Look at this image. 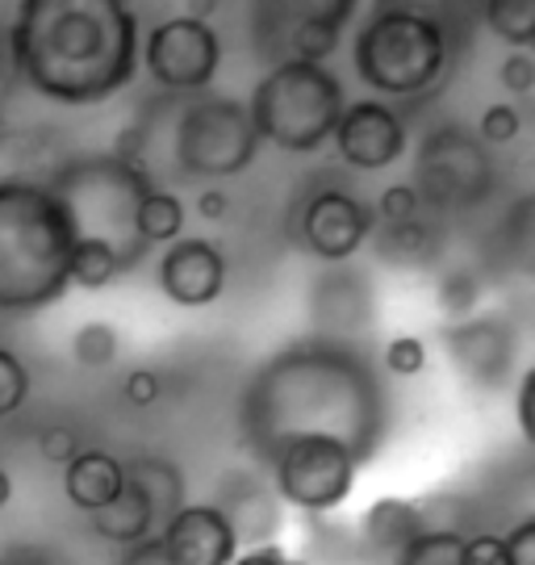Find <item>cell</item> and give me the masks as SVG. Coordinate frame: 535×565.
Here are the masks:
<instances>
[{"instance_id":"1","label":"cell","mask_w":535,"mask_h":565,"mask_svg":"<svg viewBox=\"0 0 535 565\" xmlns=\"http://www.w3.org/2000/svg\"><path fill=\"white\" fill-rule=\"evenodd\" d=\"M389 436L385 373L360 343L293 340L252 369L238 394V440L268 465L293 440H335L373 461Z\"/></svg>"},{"instance_id":"2","label":"cell","mask_w":535,"mask_h":565,"mask_svg":"<svg viewBox=\"0 0 535 565\" xmlns=\"http://www.w3.org/2000/svg\"><path fill=\"white\" fill-rule=\"evenodd\" d=\"M21 81L55 105H100L139 72V18L121 0H25L9 25Z\"/></svg>"},{"instance_id":"3","label":"cell","mask_w":535,"mask_h":565,"mask_svg":"<svg viewBox=\"0 0 535 565\" xmlns=\"http://www.w3.org/2000/svg\"><path fill=\"white\" fill-rule=\"evenodd\" d=\"M259 139L252 109L226 93L151 97L121 130L114 156L130 160L156 189L180 181H231L256 163Z\"/></svg>"},{"instance_id":"4","label":"cell","mask_w":535,"mask_h":565,"mask_svg":"<svg viewBox=\"0 0 535 565\" xmlns=\"http://www.w3.org/2000/svg\"><path fill=\"white\" fill-rule=\"evenodd\" d=\"M72 226L42 181H0V315L25 319L72 289Z\"/></svg>"},{"instance_id":"5","label":"cell","mask_w":535,"mask_h":565,"mask_svg":"<svg viewBox=\"0 0 535 565\" xmlns=\"http://www.w3.org/2000/svg\"><path fill=\"white\" fill-rule=\"evenodd\" d=\"M452 39L436 13L406 9V4H377L356 25L352 39V67L360 84L377 93V102H418L448 81Z\"/></svg>"},{"instance_id":"6","label":"cell","mask_w":535,"mask_h":565,"mask_svg":"<svg viewBox=\"0 0 535 565\" xmlns=\"http://www.w3.org/2000/svg\"><path fill=\"white\" fill-rule=\"evenodd\" d=\"M42 184L60 198L76 243L109 247L126 264V273L147 256L139 239V205L156 184L130 160H121L114 151L76 156L60 163Z\"/></svg>"},{"instance_id":"7","label":"cell","mask_w":535,"mask_h":565,"mask_svg":"<svg viewBox=\"0 0 535 565\" xmlns=\"http://www.w3.org/2000/svg\"><path fill=\"white\" fill-rule=\"evenodd\" d=\"M247 109L264 142H272L289 156H314L335 139L347 97L327 63L285 60L259 76Z\"/></svg>"},{"instance_id":"8","label":"cell","mask_w":535,"mask_h":565,"mask_svg":"<svg viewBox=\"0 0 535 565\" xmlns=\"http://www.w3.org/2000/svg\"><path fill=\"white\" fill-rule=\"evenodd\" d=\"M497 181V163L477 130L460 121L431 126L415 151V193L422 210L436 214H469L490 202Z\"/></svg>"},{"instance_id":"9","label":"cell","mask_w":535,"mask_h":565,"mask_svg":"<svg viewBox=\"0 0 535 565\" xmlns=\"http://www.w3.org/2000/svg\"><path fill=\"white\" fill-rule=\"evenodd\" d=\"M280 503L298 507L306 515H327L352 499L360 461L352 448L335 440H293L264 465Z\"/></svg>"},{"instance_id":"10","label":"cell","mask_w":535,"mask_h":565,"mask_svg":"<svg viewBox=\"0 0 535 565\" xmlns=\"http://www.w3.org/2000/svg\"><path fill=\"white\" fill-rule=\"evenodd\" d=\"M139 60L151 72V81L172 97L210 93V84L218 81L222 67V34L193 13L163 18L147 30Z\"/></svg>"},{"instance_id":"11","label":"cell","mask_w":535,"mask_h":565,"mask_svg":"<svg viewBox=\"0 0 535 565\" xmlns=\"http://www.w3.org/2000/svg\"><path fill=\"white\" fill-rule=\"evenodd\" d=\"M377 231L373 205H364L343 184H318L301 198L298 239L322 264H347Z\"/></svg>"},{"instance_id":"12","label":"cell","mask_w":535,"mask_h":565,"mask_svg":"<svg viewBox=\"0 0 535 565\" xmlns=\"http://www.w3.org/2000/svg\"><path fill=\"white\" fill-rule=\"evenodd\" d=\"M443 356L460 373V382L494 394L515 377L518 331L506 315H473L460 323H443L439 331Z\"/></svg>"},{"instance_id":"13","label":"cell","mask_w":535,"mask_h":565,"mask_svg":"<svg viewBox=\"0 0 535 565\" xmlns=\"http://www.w3.org/2000/svg\"><path fill=\"white\" fill-rule=\"evenodd\" d=\"M356 18L352 0L327 4H268L259 9V30L277 39V63H327L343 39V25Z\"/></svg>"},{"instance_id":"14","label":"cell","mask_w":535,"mask_h":565,"mask_svg":"<svg viewBox=\"0 0 535 565\" xmlns=\"http://www.w3.org/2000/svg\"><path fill=\"white\" fill-rule=\"evenodd\" d=\"M310 306V335L318 340H335V343H356L368 327H373V281L352 268V264H327L310 281L306 294Z\"/></svg>"},{"instance_id":"15","label":"cell","mask_w":535,"mask_h":565,"mask_svg":"<svg viewBox=\"0 0 535 565\" xmlns=\"http://www.w3.org/2000/svg\"><path fill=\"white\" fill-rule=\"evenodd\" d=\"M335 151L339 160L347 163L352 172H385L406 156V121L394 105L364 97L343 109V118L335 126Z\"/></svg>"},{"instance_id":"16","label":"cell","mask_w":535,"mask_h":565,"mask_svg":"<svg viewBox=\"0 0 535 565\" xmlns=\"http://www.w3.org/2000/svg\"><path fill=\"white\" fill-rule=\"evenodd\" d=\"M210 503L226 515V524L235 532L238 545L259 548V545H280V527H285V511H280V494L272 490L268 473L259 469H226L214 486Z\"/></svg>"},{"instance_id":"17","label":"cell","mask_w":535,"mask_h":565,"mask_svg":"<svg viewBox=\"0 0 535 565\" xmlns=\"http://www.w3.org/2000/svg\"><path fill=\"white\" fill-rule=\"evenodd\" d=\"M226 256L214 239L201 235H180L176 243L163 247L156 264V281L168 302L184 306V310H201L214 306L226 294Z\"/></svg>"},{"instance_id":"18","label":"cell","mask_w":535,"mask_h":565,"mask_svg":"<svg viewBox=\"0 0 535 565\" xmlns=\"http://www.w3.org/2000/svg\"><path fill=\"white\" fill-rule=\"evenodd\" d=\"M172 565H231L238 541L214 503H189L156 532Z\"/></svg>"},{"instance_id":"19","label":"cell","mask_w":535,"mask_h":565,"mask_svg":"<svg viewBox=\"0 0 535 565\" xmlns=\"http://www.w3.org/2000/svg\"><path fill=\"white\" fill-rule=\"evenodd\" d=\"M418 532H427V520H422L418 503L389 494V499H377V503L360 515L352 541H356V553L364 562L394 565L402 557V548L410 545Z\"/></svg>"},{"instance_id":"20","label":"cell","mask_w":535,"mask_h":565,"mask_svg":"<svg viewBox=\"0 0 535 565\" xmlns=\"http://www.w3.org/2000/svg\"><path fill=\"white\" fill-rule=\"evenodd\" d=\"M126 490V465L105 448H84L76 461L63 469V494L79 515H97L118 503Z\"/></svg>"},{"instance_id":"21","label":"cell","mask_w":535,"mask_h":565,"mask_svg":"<svg viewBox=\"0 0 535 565\" xmlns=\"http://www.w3.org/2000/svg\"><path fill=\"white\" fill-rule=\"evenodd\" d=\"M121 465H126V486L151 507L159 527L189 507V478L176 461H168L159 452H139V457H126Z\"/></svg>"},{"instance_id":"22","label":"cell","mask_w":535,"mask_h":565,"mask_svg":"<svg viewBox=\"0 0 535 565\" xmlns=\"http://www.w3.org/2000/svg\"><path fill=\"white\" fill-rule=\"evenodd\" d=\"M494 252L506 273L535 281V189L518 193L515 202L506 205V214L497 218Z\"/></svg>"},{"instance_id":"23","label":"cell","mask_w":535,"mask_h":565,"mask_svg":"<svg viewBox=\"0 0 535 565\" xmlns=\"http://www.w3.org/2000/svg\"><path fill=\"white\" fill-rule=\"evenodd\" d=\"M88 527L97 532L100 541H109L114 548H130V545H139V541H147V536H156L159 532L151 507L142 503L130 486L121 490L118 503H109L105 511L88 515Z\"/></svg>"},{"instance_id":"24","label":"cell","mask_w":535,"mask_h":565,"mask_svg":"<svg viewBox=\"0 0 535 565\" xmlns=\"http://www.w3.org/2000/svg\"><path fill=\"white\" fill-rule=\"evenodd\" d=\"M184 235V202L172 189H151L139 205V239L142 247H168Z\"/></svg>"},{"instance_id":"25","label":"cell","mask_w":535,"mask_h":565,"mask_svg":"<svg viewBox=\"0 0 535 565\" xmlns=\"http://www.w3.org/2000/svg\"><path fill=\"white\" fill-rule=\"evenodd\" d=\"M373 239H377V252L385 256V260L394 264H427L431 256H436V231L422 223V218H415V223H402V226H377L373 231Z\"/></svg>"},{"instance_id":"26","label":"cell","mask_w":535,"mask_h":565,"mask_svg":"<svg viewBox=\"0 0 535 565\" xmlns=\"http://www.w3.org/2000/svg\"><path fill=\"white\" fill-rule=\"evenodd\" d=\"M485 25L511 51H527L535 34V0H490L485 4Z\"/></svg>"},{"instance_id":"27","label":"cell","mask_w":535,"mask_h":565,"mask_svg":"<svg viewBox=\"0 0 535 565\" xmlns=\"http://www.w3.org/2000/svg\"><path fill=\"white\" fill-rule=\"evenodd\" d=\"M460 548H464L460 532H452V527H427V532H418L415 541L402 548V557L394 565H464Z\"/></svg>"},{"instance_id":"28","label":"cell","mask_w":535,"mask_h":565,"mask_svg":"<svg viewBox=\"0 0 535 565\" xmlns=\"http://www.w3.org/2000/svg\"><path fill=\"white\" fill-rule=\"evenodd\" d=\"M121 352V335L114 323H105V319H93V323L76 327V335H72V356H76L84 369H109V364L118 361Z\"/></svg>"},{"instance_id":"29","label":"cell","mask_w":535,"mask_h":565,"mask_svg":"<svg viewBox=\"0 0 535 565\" xmlns=\"http://www.w3.org/2000/svg\"><path fill=\"white\" fill-rule=\"evenodd\" d=\"M436 302H439V310L452 319V323H460V319H473L477 302H481V277H477V273H469V268H448V273L439 277V285H436Z\"/></svg>"},{"instance_id":"30","label":"cell","mask_w":535,"mask_h":565,"mask_svg":"<svg viewBox=\"0 0 535 565\" xmlns=\"http://www.w3.org/2000/svg\"><path fill=\"white\" fill-rule=\"evenodd\" d=\"M30 398V364L13 348H0V419H13Z\"/></svg>"},{"instance_id":"31","label":"cell","mask_w":535,"mask_h":565,"mask_svg":"<svg viewBox=\"0 0 535 565\" xmlns=\"http://www.w3.org/2000/svg\"><path fill=\"white\" fill-rule=\"evenodd\" d=\"M373 214H377L381 226H402V223H415V218H422V202H418L415 184H410V181L385 184V189L377 193Z\"/></svg>"},{"instance_id":"32","label":"cell","mask_w":535,"mask_h":565,"mask_svg":"<svg viewBox=\"0 0 535 565\" xmlns=\"http://www.w3.org/2000/svg\"><path fill=\"white\" fill-rule=\"evenodd\" d=\"M381 369H385V377H397V382L418 377L427 369V343L418 335H394L381 352Z\"/></svg>"},{"instance_id":"33","label":"cell","mask_w":535,"mask_h":565,"mask_svg":"<svg viewBox=\"0 0 535 565\" xmlns=\"http://www.w3.org/2000/svg\"><path fill=\"white\" fill-rule=\"evenodd\" d=\"M518 130H523V118L515 105H485V114L477 121V139L485 147H506L518 139Z\"/></svg>"},{"instance_id":"34","label":"cell","mask_w":535,"mask_h":565,"mask_svg":"<svg viewBox=\"0 0 535 565\" xmlns=\"http://www.w3.org/2000/svg\"><path fill=\"white\" fill-rule=\"evenodd\" d=\"M39 452L51 465H63V469H67V465H72L79 452H84V436H79L72 424H51V427H42Z\"/></svg>"},{"instance_id":"35","label":"cell","mask_w":535,"mask_h":565,"mask_svg":"<svg viewBox=\"0 0 535 565\" xmlns=\"http://www.w3.org/2000/svg\"><path fill=\"white\" fill-rule=\"evenodd\" d=\"M460 557H464V565H511L506 541L497 532H473V536H464Z\"/></svg>"},{"instance_id":"36","label":"cell","mask_w":535,"mask_h":565,"mask_svg":"<svg viewBox=\"0 0 535 565\" xmlns=\"http://www.w3.org/2000/svg\"><path fill=\"white\" fill-rule=\"evenodd\" d=\"M502 88L506 93H515V97H527L535 93V55L532 51H511L506 60H502Z\"/></svg>"},{"instance_id":"37","label":"cell","mask_w":535,"mask_h":565,"mask_svg":"<svg viewBox=\"0 0 535 565\" xmlns=\"http://www.w3.org/2000/svg\"><path fill=\"white\" fill-rule=\"evenodd\" d=\"M515 424L523 431V440L535 448V364L518 377V394H515Z\"/></svg>"},{"instance_id":"38","label":"cell","mask_w":535,"mask_h":565,"mask_svg":"<svg viewBox=\"0 0 535 565\" xmlns=\"http://www.w3.org/2000/svg\"><path fill=\"white\" fill-rule=\"evenodd\" d=\"M121 398L130 406H151L159 398V373L156 369H130L121 377Z\"/></svg>"},{"instance_id":"39","label":"cell","mask_w":535,"mask_h":565,"mask_svg":"<svg viewBox=\"0 0 535 565\" xmlns=\"http://www.w3.org/2000/svg\"><path fill=\"white\" fill-rule=\"evenodd\" d=\"M506 553H511V565H535V511L523 515L506 536Z\"/></svg>"},{"instance_id":"40","label":"cell","mask_w":535,"mask_h":565,"mask_svg":"<svg viewBox=\"0 0 535 565\" xmlns=\"http://www.w3.org/2000/svg\"><path fill=\"white\" fill-rule=\"evenodd\" d=\"M114 565H172V562H168V553H163V545H159V536H147V541H139V545L118 548Z\"/></svg>"},{"instance_id":"41","label":"cell","mask_w":535,"mask_h":565,"mask_svg":"<svg viewBox=\"0 0 535 565\" xmlns=\"http://www.w3.org/2000/svg\"><path fill=\"white\" fill-rule=\"evenodd\" d=\"M0 565H72V562L46 545H21V548H13V553H4Z\"/></svg>"},{"instance_id":"42","label":"cell","mask_w":535,"mask_h":565,"mask_svg":"<svg viewBox=\"0 0 535 565\" xmlns=\"http://www.w3.org/2000/svg\"><path fill=\"white\" fill-rule=\"evenodd\" d=\"M197 214H201V218H210V223L226 218V214H231V193H226V189H218V184H210V189L197 198Z\"/></svg>"},{"instance_id":"43","label":"cell","mask_w":535,"mask_h":565,"mask_svg":"<svg viewBox=\"0 0 535 565\" xmlns=\"http://www.w3.org/2000/svg\"><path fill=\"white\" fill-rule=\"evenodd\" d=\"M231 565H289V553H285V545H259L238 553Z\"/></svg>"},{"instance_id":"44","label":"cell","mask_w":535,"mask_h":565,"mask_svg":"<svg viewBox=\"0 0 535 565\" xmlns=\"http://www.w3.org/2000/svg\"><path fill=\"white\" fill-rule=\"evenodd\" d=\"M9 499H13V478H9L4 469H0V511L9 507Z\"/></svg>"},{"instance_id":"45","label":"cell","mask_w":535,"mask_h":565,"mask_svg":"<svg viewBox=\"0 0 535 565\" xmlns=\"http://www.w3.org/2000/svg\"><path fill=\"white\" fill-rule=\"evenodd\" d=\"M4 139H9V126H4V118H0V147H4Z\"/></svg>"},{"instance_id":"46","label":"cell","mask_w":535,"mask_h":565,"mask_svg":"<svg viewBox=\"0 0 535 565\" xmlns=\"http://www.w3.org/2000/svg\"><path fill=\"white\" fill-rule=\"evenodd\" d=\"M289 565H306V562H301V557H289Z\"/></svg>"},{"instance_id":"47","label":"cell","mask_w":535,"mask_h":565,"mask_svg":"<svg viewBox=\"0 0 535 565\" xmlns=\"http://www.w3.org/2000/svg\"><path fill=\"white\" fill-rule=\"evenodd\" d=\"M527 51H532V55H535V34H532V46H527Z\"/></svg>"}]
</instances>
